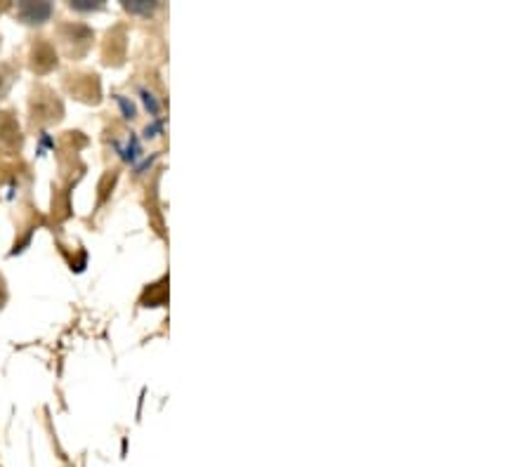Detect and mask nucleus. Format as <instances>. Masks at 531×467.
I'll list each match as a JSON object with an SVG mask.
<instances>
[{
  "mask_svg": "<svg viewBox=\"0 0 531 467\" xmlns=\"http://www.w3.org/2000/svg\"><path fill=\"white\" fill-rule=\"evenodd\" d=\"M17 17L24 24H45L52 17L50 3H22L17 8Z\"/></svg>",
  "mask_w": 531,
  "mask_h": 467,
  "instance_id": "f257e3e1",
  "label": "nucleus"
},
{
  "mask_svg": "<svg viewBox=\"0 0 531 467\" xmlns=\"http://www.w3.org/2000/svg\"><path fill=\"white\" fill-rule=\"evenodd\" d=\"M71 10H78V12H95V10H102V3H90V0H73V3H71Z\"/></svg>",
  "mask_w": 531,
  "mask_h": 467,
  "instance_id": "f03ea898",
  "label": "nucleus"
},
{
  "mask_svg": "<svg viewBox=\"0 0 531 467\" xmlns=\"http://www.w3.org/2000/svg\"><path fill=\"white\" fill-rule=\"evenodd\" d=\"M156 8L154 3H146V0H135V3H125V10L130 12H144V15H149V12Z\"/></svg>",
  "mask_w": 531,
  "mask_h": 467,
  "instance_id": "7ed1b4c3",
  "label": "nucleus"
},
{
  "mask_svg": "<svg viewBox=\"0 0 531 467\" xmlns=\"http://www.w3.org/2000/svg\"><path fill=\"white\" fill-rule=\"evenodd\" d=\"M116 99H118L120 109H123V113H125V118H135V106H132L130 101H127L125 97H120V94H118Z\"/></svg>",
  "mask_w": 531,
  "mask_h": 467,
  "instance_id": "20e7f679",
  "label": "nucleus"
}]
</instances>
